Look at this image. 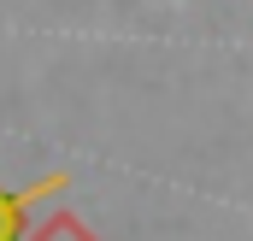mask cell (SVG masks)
<instances>
[{"label":"cell","instance_id":"1","mask_svg":"<svg viewBox=\"0 0 253 241\" xmlns=\"http://www.w3.org/2000/svg\"><path fill=\"white\" fill-rule=\"evenodd\" d=\"M65 182H71V177L53 171V177L30 182V188H0V241H18V236H24V224H30V206L47 200V194H59Z\"/></svg>","mask_w":253,"mask_h":241},{"label":"cell","instance_id":"2","mask_svg":"<svg viewBox=\"0 0 253 241\" xmlns=\"http://www.w3.org/2000/svg\"><path fill=\"white\" fill-rule=\"evenodd\" d=\"M30 241H100V236H94L77 212H47V218L30 230Z\"/></svg>","mask_w":253,"mask_h":241}]
</instances>
